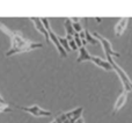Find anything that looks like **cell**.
<instances>
[{
  "label": "cell",
  "instance_id": "obj_1",
  "mask_svg": "<svg viewBox=\"0 0 132 123\" xmlns=\"http://www.w3.org/2000/svg\"><path fill=\"white\" fill-rule=\"evenodd\" d=\"M0 32H2L5 35H7L9 37V40H11V48L5 53L6 57H11V56L18 55V53L30 52L32 50L43 48V44L42 43L30 41L21 32L11 29L5 23H2L1 21H0Z\"/></svg>",
  "mask_w": 132,
  "mask_h": 123
},
{
  "label": "cell",
  "instance_id": "obj_2",
  "mask_svg": "<svg viewBox=\"0 0 132 123\" xmlns=\"http://www.w3.org/2000/svg\"><path fill=\"white\" fill-rule=\"evenodd\" d=\"M105 59L110 63V65H111V67H112V71H115L116 74L118 75L119 80H121L122 85H123V89H125L128 93L132 92V80L129 78V75L126 74L125 71H124L123 68H122L121 66L114 60V58H112L111 56H107Z\"/></svg>",
  "mask_w": 132,
  "mask_h": 123
},
{
  "label": "cell",
  "instance_id": "obj_3",
  "mask_svg": "<svg viewBox=\"0 0 132 123\" xmlns=\"http://www.w3.org/2000/svg\"><path fill=\"white\" fill-rule=\"evenodd\" d=\"M41 20H42V22H43L44 27H45L46 32H48V34H49V39H50V42H52L53 45L56 47V49H57L58 53H59V55L62 56L63 58H66V57H67V52H66L64 49H63L62 44L59 43L58 36L55 34V33H53L52 28H51V26H50V22H49V19H48V18H41Z\"/></svg>",
  "mask_w": 132,
  "mask_h": 123
},
{
  "label": "cell",
  "instance_id": "obj_4",
  "mask_svg": "<svg viewBox=\"0 0 132 123\" xmlns=\"http://www.w3.org/2000/svg\"><path fill=\"white\" fill-rule=\"evenodd\" d=\"M18 109L22 110V112L27 113V114H30L35 117H50L51 115V112L50 110H46V109H43L42 107L37 105H32V106H15Z\"/></svg>",
  "mask_w": 132,
  "mask_h": 123
},
{
  "label": "cell",
  "instance_id": "obj_5",
  "mask_svg": "<svg viewBox=\"0 0 132 123\" xmlns=\"http://www.w3.org/2000/svg\"><path fill=\"white\" fill-rule=\"evenodd\" d=\"M93 36L95 37V39L98 41V43L102 45V49L105 53V57H107V56H111V57H121V53L114 50L111 43H110L104 36H102L101 34H98V33H96V32L93 34Z\"/></svg>",
  "mask_w": 132,
  "mask_h": 123
},
{
  "label": "cell",
  "instance_id": "obj_6",
  "mask_svg": "<svg viewBox=\"0 0 132 123\" xmlns=\"http://www.w3.org/2000/svg\"><path fill=\"white\" fill-rule=\"evenodd\" d=\"M126 100H128V92H126L125 89H123V91L121 92V94L118 95V98L116 99L115 103H114V110H112V112H114V114L118 113L119 110H121L122 108L125 106Z\"/></svg>",
  "mask_w": 132,
  "mask_h": 123
},
{
  "label": "cell",
  "instance_id": "obj_7",
  "mask_svg": "<svg viewBox=\"0 0 132 123\" xmlns=\"http://www.w3.org/2000/svg\"><path fill=\"white\" fill-rule=\"evenodd\" d=\"M89 62L93 63V64H95L96 66L101 67L104 71H112V67H111V65H110L109 62H108L107 59H102V58L98 57V56H90Z\"/></svg>",
  "mask_w": 132,
  "mask_h": 123
},
{
  "label": "cell",
  "instance_id": "obj_8",
  "mask_svg": "<svg viewBox=\"0 0 132 123\" xmlns=\"http://www.w3.org/2000/svg\"><path fill=\"white\" fill-rule=\"evenodd\" d=\"M30 21L34 23V26H35V28H36L37 32L41 33V34L44 36V39L46 40V42H50L49 34H48V32H46V29H45V27H44V25H43V22H42L41 19L39 18H30Z\"/></svg>",
  "mask_w": 132,
  "mask_h": 123
},
{
  "label": "cell",
  "instance_id": "obj_9",
  "mask_svg": "<svg viewBox=\"0 0 132 123\" xmlns=\"http://www.w3.org/2000/svg\"><path fill=\"white\" fill-rule=\"evenodd\" d=\"M128 23H129V18H122L118 20V22L115 26V35L117 37L122 36L124 34L126 27H128Z\"/></svg>",
  "mask_w": 132,
  "mask_h": 123
},
{
  "label": "cell",
  "instance_id": "obj_10",
  "mask_svg": "<svg viewBox=\"0 0 132 123\" xmlns=\"http://www.w3.org/2000/svg\"><path fill=\"white\" fill-rule=\"evenodd\" d=\"M82 113H84V107H78V108H74V109L70 110V112H66V116H67L68 121L70 123L74 122L75 120H78L79 117L82 116Z\"/></svg>",
  "mask_w": 132,
  "mask_h": 123
},
{
  "label": "cell",
  "instance_id": "obj_11",
  "mask_svg": "<svg viewBox=\"0 0 132 123\" xmlns=\"http://www.w3.org/2000/svg\"><path fill=\"white\" fill-rule=\"evenodd\" d=\"M79 56H78L77 58V63H84V62H89L90 59V53L88 52V50H87V48L85 45L80 47L79 49Z\"/></svg>",
  "mask_w": 132,
  "mask_h": 123
},
{
  "label": "cell",
  "instance_id": "obj_12",
  "mask_svg": "<svg viewBox=\"0 0 132 123\" xmlns=\"http://www.w3.org/2000/svg\"><path fill=\"white\" fill-rule=\"evenodd\" d=\"M64 26H65L66 36H73V35L75 34L74 28H73V25H72V21H71V19H65Z\"/></svg>",
  "mask_w": 132,
  "mask_h": 123
},
{
  "label": "cell",
  "instance_id": "obj_13",
  "mask_svg": "<svg viewBox=\"0 0 132 123\" xmlns=\"http://www.w3.org/2000/svg\"><path fill=\"white\" fill-rule=\"evenodd\" d=\"M71 21H72V25H73V28H74V32L75 33H80L82 29V26L80 25V21L78 18H72L71 19Z\"/></svg>",
  "mask_w": 132,
  "mask_h": 123
},
{
  "label": "cell",
  "instance_id": "obj_14",
  "mask_svg": "<svg viewBox=\"0 0 132 123\" xmlns=\"http://www.w3.org/2000/svg\"><path fill=\"white\" fill-rule=\"evenodd\" d=\"M55 121L56 123H70V121H68L67 116H66L65 113H60V114H58L57 116L55 117Z\"/></svg>",
  "mask_w": 132,
  "mask_h": 123
},
{
  "label": "cell",
  "instance_id": "obj_15",
  "mask_svg": "<svg viewBox=\"0 0 132 123\" xmlns=\"http://www.w3.org/2000/svg\"><path fill=\"white\" fill-rule=\"evenodd\" d=\"M85 34H86V41H87V43H90V44H97L98 43V41L93 36V34H90V33H89L87 29L85 30Z\"/></svg>",
  "mask_w": 132,
  "mask_h": 123
},
{
  "label": "cell",
  "instance_id": "obj_16",
  "mask_svg": "<svg viewBox=\"0 0 132 123\" xmlns=\"http://www.w3.org/2000/svg\"><path fill=\"white\" fill-rule=\"evenodd\" d=\"M58 40H59V43L62 44L63 49H64L66 52H70L71 49H70V45H68V41L66 40V37H60V36H58Z\"/></svg>",
  "mask_w": 132,
  "mask_h": 123
},
{
  "label": "cell",
  "instance_id": "obj_17",
  "mask_svg": "<svg viewBox=\"0 0 132 123\" xmlns=\"http://www.w3.org/2000/svg\"><path fill=\"white\" fill-rule=\"evenodd\" d=\"M68 41V45H70V49H71V51H77L78 49V45H77V43L74 42V40L73 39H71V40H67Z\"/></svg>",
  "mask_w": 132,
  "mask_h": 123
},
{
  "label": "cell",
  "instance_id": "obj_18",
  "mask_svg": "<svg viewBox=\"0 0 132 123\" xmlns=\"http://www.w3.org/2000/svg\"><path fill=\"white\" fill-rule=\"evenodd\" d=\"M73 40H74V42H75V43H77L78 48H80V47H82V40L80 39V36H79V34H78V33H75V34L73 35Z\"/></svg>",
  "mask_w": 132,
  "mask_h": 123
},
{
  "label": "cell",
  "instance_id": "obj_19",
  "mask_svg": "<svg viewBox=\"0 0 132 123\" xmlns=\"http://www.w3.org/2000/svg\"><path fill=\"white\" fill-rule=\"evenodd\" d=\"M72 123H85V120L82 119V116H81V117H79V119L75 120V121H74V122H72Z\"/></svg>",
  "mask_w": 132,
  "mask_h": 123
},
{
  "label": "cell",
  "instance_id": "obj_20",
  "mask_svg": "<svg viewBox=\"0 0 132 123\" xmlns=\"http://www.w3.org/2000/svg\"><path fill=\"white\" fill-rule=\"evenodd\" d=\"M6 101H5V99L4 98H2V96L1 95H0V106H2V105H6Z\"/></svg>",
  "mask_w": 132,
  "mask_h": 123
},
{
  "label": "cell",
  "instance_id": "obj_21",
  "mask_svg": "<svg viewBox=\"0 0 132 123\" xmlns=\"http://www.w3.org/2000/svg\"><path fill=\"white\" fill-rule=\"evenodd\" d=\"M51 123H56V121H55V120H53V121H52V122H51Z\"/></svg>",
  "mask_w": 132,
  "mask_h": 123
}]
</instances>
